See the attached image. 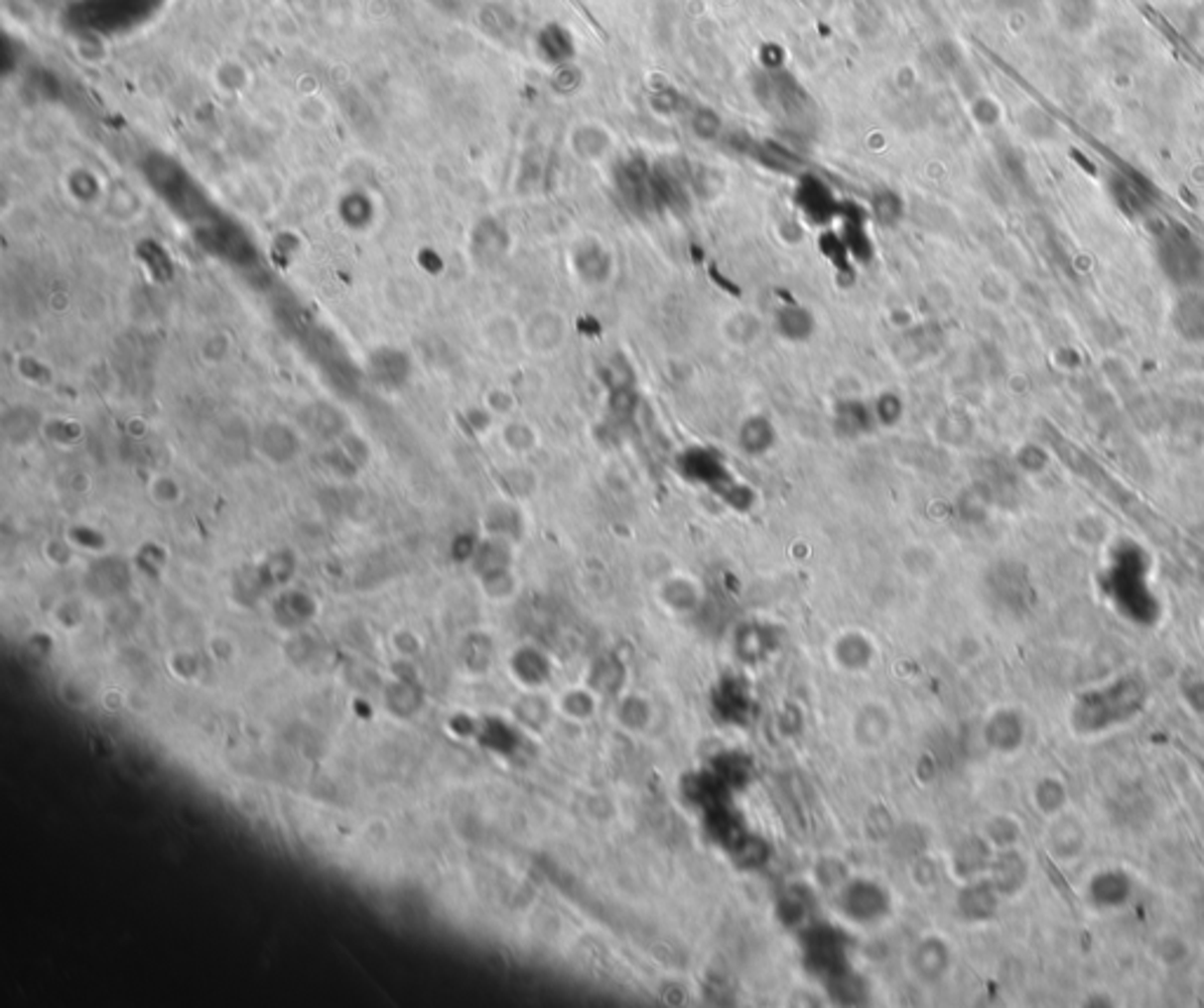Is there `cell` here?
<instances>
[{
  "mask_svg": "<svg viewBox=\"0 0 1204 1008\" xmlns=\"http://www.w3.org/2000/svg\"><path fill=\"white\" fill-rule=\"evenodd\" d=\"M774 329L786 341H807L817 331V317L805 306L786 304L774 313Z\"/></svg>",
  "mask_w": 1204,
  "mask_h": 1008,
  "instance_id": "cell-3",
  "label": "cell"
},
{
  "mask_svg": "<svg viewBox=\"0 0 1204 1008\" xmlns=\"http://www.w3.org/2000/svg\"><path fill=\"white\" fill-rule=\"evenodd\" d=\"M678 463L680 468H683V473L692 477V480L706 484H725V487H728V468H725V463L720 461L711 449L692 446V449H687L685 454L680 456Z\"/></svg>",
  "mask_w": 1204,
  "mask_h": 1008,
  "instance_id": "cell-2",
  "label": "cell"
},
{
  "mask_svg": "<svg viewBox=\"0 0 1204 1008\" xmlns=\"http://www.w3.org/2000/svg\"><path fill=\"white\" fill-rule=\"evenodd\" d=\"M774 442H776L774 424L767 417H762V414L748 417L741 424V429H738V446H741V449L750 456L767 454V451L774 446Z\"/></svg>",
  "mask_w": 1204,
  "mask_h": 1008,
  "instance_id": "cell-5",
  "label": "cell"
},
{
  "mask_svg": "<svg viewBox=\"0 0 1204 1008\" xmlns=\"http://www.w3.org/2000/svg\"><path fill=\"white\" fill-rule=\"evenodd\" d=\"M1171 324L1186 341H1204V295L1197 290L1181 292L1171 309Z\"/></svg>",
  "mask_w": 1204,
  "mask_h": 1008,
  "instance_id": "cell-1",
  "label": "cell"
},
{
  "mask_svg": "<svg viewBox=\"0 0 1204 1008\" xmlns=\"http://www.w3.org/2000/svg\"><path fill=\"white\" fill-rule=\"evenodd\" d=\"M877 426L875 412L862 400H840L836 405V431L845 438H859Z\"/></svg>",
  "mask_w": 1204,
  "mask_h": 1008,
  "instance_id": "cell-4",
  "label": "cell"
},
{
  "mask_svg": "<svg viewBox=\"0 0 1204 1008\" xmlns=\"http://www.w3.org/2000/svg\"><path fill=\"white\" fill-rule=\"evenodd\" d=\"M609 417L616 421V424H626V421L633 419L635 407H638V393H635L633 384H619V386H609Z\"/></svg>",
  "mask_w": 1204,
  "mask_h": 1008,
  "instance_id": "cell-7",
  "label": "cell"
},
{
  "mask_svg": "<svg viewBox=\"0 0 1204 1008\" xmlns=\"http://www.w3.org/2000/svg\"><path fill=\"white\" fill-rule=\"evenodd\" d=\"M503 436H506V442L511 444L513 449H527V446H532L534 442V433L527 429V424H511L503 431Z\"/></svg>",
  "mask_w": 1204,
  "mask_h": 1008,
  "instance_id": "cell-10",
  "label": "cell"
},
{
  "mask_svg": "<svg viewBox=\"0 0 1204 1008\" xmlns=\"http://www.w3.org/2000/svg\"><path fill=\"white\" fill-rule=\"evenodd\" d=\"M757 331H760V324H757V320L750 315V313H738L736 317H732V320L728 322V334L738 343L753 341L757 336Z\"/></svg>",
  "mask_w": 1204,
  "mask_h": 1008,
  "instance_id": "cell-9",
  "label": "cell"
},
{
  "mask_svg": "<svg viewBox=\"0 0 1204 1008\" xmlns=\"http://www.w3.org/2000/svg\"><path fill=\"white\" fill-rule=\"evenodd\" d=\"M563 322H560L558 315H553V313H541L537 315L530 324V329H527V341L532 343V348L541 350V353H546V350H553L563 339Z\"/></svg>",
  "mask_w": 1204,
  "mask_h": 1008,
  "instance_id": "cell-6",
  "label": "cell"
},
{
  "mask_svg": "<svg viewBox=\"0 0 1204 1008\" xmlns=\"http://www.w3.org/2000/svg\"><path fill=\"white\" fill-rule=\"evenodd\" d=\"M872 412H875L877 426L891 429V426L899 424L903 417V400L896 393H882L880 398L875 400V405H872Z\"/></svg>",
  "mask_w": 1204,
  "mask_h": 1008,
  "instance_id": "cell-8",
  "label": "cell"
}]
</instances>
